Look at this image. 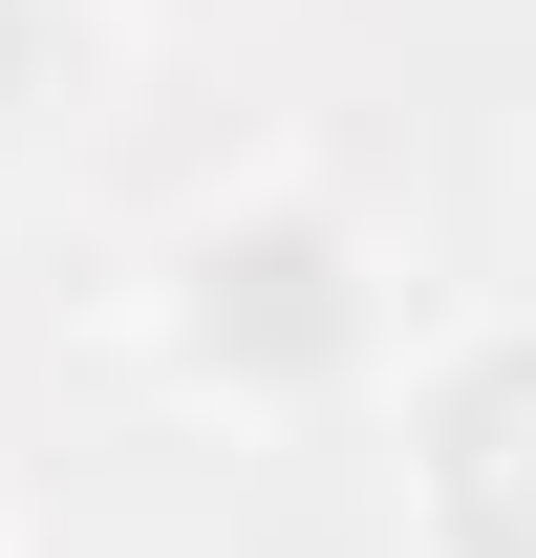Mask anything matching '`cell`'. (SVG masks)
Listing matches in <instances>:
<instances>
[{
  "label": "cell",
  "instance_id": "cell-1",
  "mask_svg": "<svg viewBox=\"0 0 536 558\" xmlns=\"http://www.w3.org/2000/svg\"><path fill=\"white\" fill-rule=\"evenodd\" d=\"M150 323H172L194 387L301 409V387H365V365H387V258H365L322 194H215L194 236H172V279H150Z\"/></svg>",
  "mask_w": 536,
  "mask_h": 558
},
{
  "label": "cell",
  "instance_id": "cell-2",
  "mask_svg": "<svg viewBox=\"0 0 536 558\" xmlns=\"http://www.w3.org/2000/svg\"><path fill=\"white\" fill-rule=\"evenodd\" d=\"M407 558H536V301L407 365Z\"/></svg>",
  "mask_w": 536,
  "mask_h": 558
},
{
  "label": "cell",
  "instance_id": "cell-3",
  "mask_svg": "<svg viewBox=\"0 0 536 558\" xmlns=\"http://www.w3.org/2000/svg\"><path fill=\"white\" fill-rule=\"evenodd\" d=\"M22 65H44V0H0V86H22Z\"/></svg>",
  "mask_w": 536,
  "mask_h": 558
}]
</instances>
